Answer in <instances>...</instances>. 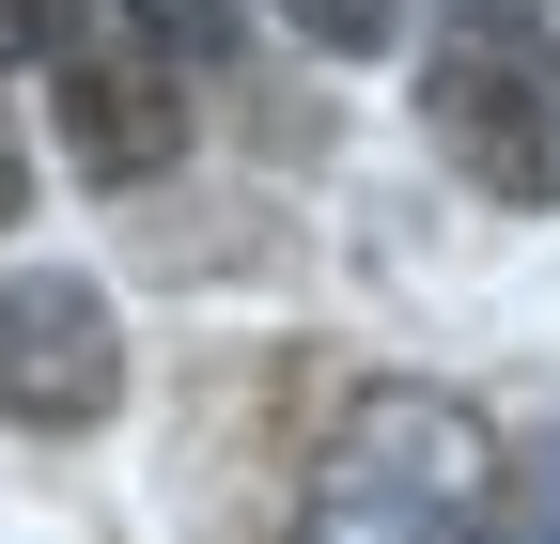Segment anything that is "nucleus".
Segmentation results:
<instances>
[{"instance_id": "obj_5", "label": "nucleus", "mask_w": 560, "mask_h": 544, "mask_svg": "<svg viewBox=\"0 0 560 544\" xmlns=\"http://www.w3.org/2000/svg\"><path fill=\"white\" fill-rule=\"evenodd\" d=\"M280 16H296V32H312L327 62H374V47L405 32V0H280Z\"/></svg>"}, {"instance_id": "obj_10", "label": "nucleus", "mask_w": 560, "mask_h": 544, "mask_svg": "<svg viewBox=\"0 0 560 544\" xmlns=\"http://www.w3.org/2000/svg\"><path fill=\"white\" fill-rule=\"evenodd\" d=\"M482 16H529V0H482Z\"/></svg>"}, {"instance_id": "obj_8", "label": "nucleus", "mask_w": 560, "mask_h": 544, "mask_svg": "<svg viewBox=\"0 0 560 544\" xmlns=\"http://www.w3.org/2000/svg\"><path fill=\"white\" fill-rule=\"evenodd\" d=\"M499 544H560V466H545V483H529V513H514Z\"/></svg>"}, {"instance_id": "obj_3", "label": "nucleus", "mask_w": 560, "mask_h": 544, "mask_svg": "<svg viewBox=\"0 0 560 544\" xmlns=\"http://www.w3.org/2000/svg\"><path fill=\"white\" fill-rule=\"evenodd\" d=\"M125 404V327L94 281H62V264H32L16 296H0V421H32V436H79Z\"/></svg>"}, {"instance_id": "obj_9", "label": "nucleus", "mask_w": 560, "mask_h": 544, "mask_svg": "<svg viewBox=\"0 0 560 544\" xmlns=\"http://www.w3.org/2000/svg\"><path fill=\"white\" fill-rule=\"evenodd\" d=\"M0 218H16V156H0Z\"/></svg>"}, {"instance_id": "obj_2", "label": "nucleus", "mask_w": 560, "mask_h": 544, "mask_svg": "<svg viewBox=\"0 0 560 544\" xmlns=\"http://www.w3.org/2000/svg\"><path fill=\"white\" fill-rule=\"evenodd\" d=\"M420 125H436V156L482 187V202H560V32L545 16H467L436 32V62H420Z\"/></svg>"}, {"instance_id": "obj_7", "label": "nucleus", "mask_w": 560, "mask_h": 544, "mask_svg": "<svg viewBox=\"0 0 560 544\" xmlns=\"http://www.w3.org/2000/svg\"><path fill=\"white\" fill-rule=\"evenodd\" d=\"M62 32H79V0H0V62H62Z\"/></svg>"}, {"instance_id": "obj_1", "label": "nucleus", "mask_w": 560, "mask_h": 544, "mask_svg": "<svg viewBox=\"0 0 560 544\" xmlns=\"http://www.w3.org/2000/svg\"><path fill=\"white\" fill-rule=\"evenodd\" d=\"M296 544H499V436H482V404L452 389H359L312 451V513Z\"/></svg>"}, {"instance_id": "obj_4", "label": "nucleus", "mask_w": 560, "mask_h": 544, "mask_svg": "<svg viewBox=\"0 0 560 544\" xmlns=\"http://www.w3.org/2000/svg\"><path fill=\"white\" fill-rule=\"evenodd\" d=\"M47 109H62V156L109 172V187H125V172H156V156L187 141V79H172L156 47H125V62H62Z\"/></svg>"}, {"instance_id": "obj_6", "label": "nucleus", "mask_w": 560, "mask_h": 544, "mask_svg": "<svg viewBox=\"0 0 560 544\" xmlns=\"http://www.w3.org/2000/svg\"><path fill=\"white\" fill-rule=\"evenodd\" d=\"M125 32L156 47V62H202V47L234 32V0H125Z\"/></svg>"}]
</instances>
